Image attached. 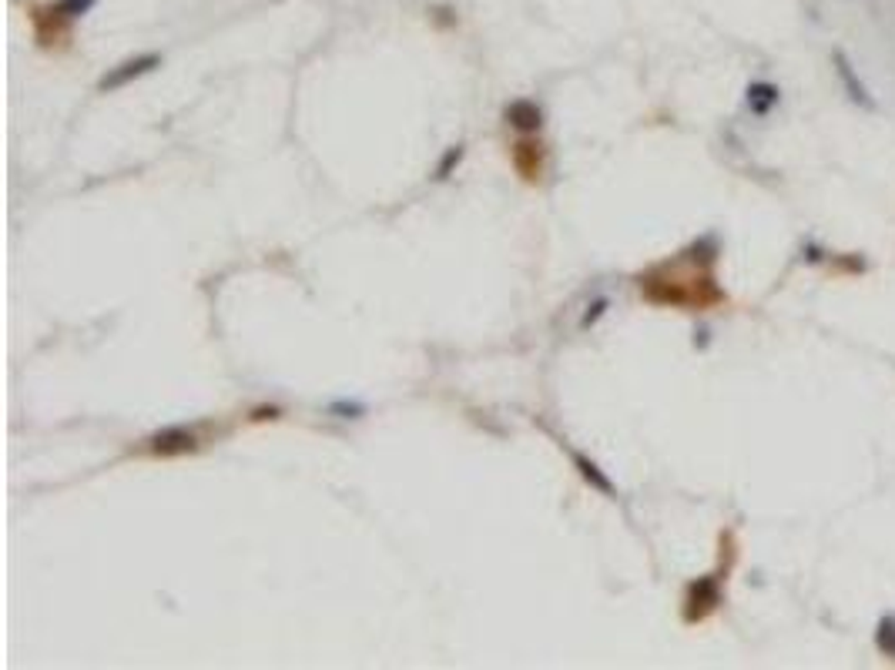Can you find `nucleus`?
I'll list each match as a JSON object with an SVG mask.
<instances>
[{
	"label": "nucleus",
	"instance_id": "obj_1",
	"mask_svg": "<svg viewBox=\"0 0 895 670\" xmlns=\"http://www.w3.org/2000/svg\"><path fill=\"white\" fill-rule=\"evenodd\" d=\"M201 433L195 426H165L158 429L152 439H144V453L154 459H171V456H191L201 449Z\"/></svg>",
	"mask_w": 895,
	"mask_h": 670
},
{
	"label": "nucleus",
	"instance_id": "obj_2",
	"mask_svg": "<svg viewBox=\"0 0 895 670\" xmlns=\"http://www.w3.org/2000/svg\"><path fill=\"white\" fill-rule=\"evenodd\" d=\"M721 580H724V576L707 574V576H697L695 583H687V593H684V623H701L718 610L721 597H724Z\"/></svg>",
	"mask_w": 895,
	"mask_h": 670
},
{
	"label": "nucleus",
	"instance_id": "obj_3",
	"mask_svg": "<svg viewBox=\"0 0 895 670\" xmlns=\"http://www.w3.org/2000/svg\"><path fill=\"white\" fill-rule=\"evenodd\" d=\"M154 68H161V54H142V58H131V60H125V64H118V68H111V71L97 81V91H118V87H125V84L138 81V78H144V74H152Z\"/></svg>",
	"mask_w": 895,
	"mask_h": 670
},
{
	"label": "nucleus",
	"instance_id": "obj_4",
	"mask_svg": "<svg viewBox=\"0 0 895 670\" xmlns=\"http://www.w3.org/2000/svg\"><path fill=\"white\" fill-rule=\"evenodd\" d=\"M513 165L517 171L523 175V181H540L543 175V144L540 142H531V138H523V142L513 144Z\"/></svg>",
	"mask_w": 895,
	"mask_h": 670
},
{
	"label": "nucleus",
	"instance_id": "obj_5",
	"mask_svg": "<svg viewBox=\"0 0 895 670\" xmlns=\"http://www.w3.org/2000/svg\"><path fill=\"white\" fill-rule=\"evenodd\" d=\"M503 118L510 128L523 131V134H537L543 128V107L537 101H513V105H507Z\"/></svg>",
	"mask_w": 895,
	"mask_h": 670
},
{
	"label": "nucleus",
	"instance_id": "obj_6",
	"mask_svg": "<svg viewBox=\"0 0 895 670\" xmlns=\"http://www.w3.org/2000/svg\"><path fill=\"white\" fill-rule=\"evenodd\" d=\"M832 60H835V71H838V81L845 84V91H848V97L855 101V105H862V107H875V101L869 97V91L862 87V81H859V74H855V68H852V60L845 58V50H832Z\"/></svg>",
	"mask_w": 895,
	"mask_h": 670
},
{
	"label": "nucleus",
	"instance_id": "obj_7",
	"mask_svg": "<svg viewBox=\"0 0 895 670\" xmlns=\"http://www.w3.org/2000/svg\"><path fill=\"white\" fill-rule=\"evenodd\" d=\"M574 466H577L580 476H584V480H587L590 486H594V490H601L604 496H614V493H617V490H614V482L607 480V476H604V473H601V466H597V463H590L587 456H580V453H574Z\"/></svg>",
	"mask_w": 895,
	"mask_h": 670
},
{
	"label": "nucleus",
	"instance_id": "obj_8",
	"mask_svg": "<svg viewBox=\"0 0 895 670\" xmlns=\"http://www.w3.org/2000/svg\"><path fill=\"white\" fill-rule=\"evenodd\" d=\"M97 0H58V4H51L48 14L51 21H78L84 14H91Z\"/></svg>",
	"mask_w": 895,
	"mask_h": 670
},
{
	"label": "nucleus",
	"instance_id": "obj_9",
	"mask_svg": "<svg viewBox=\"0 0 895 670\" xmlns=\"http://www.w3.org/2000/svg\"><path fill=\"white\" fill-rule=\"evenodd\" d=\"M748 105L754 115H768L778 105V87L775 84H752L748 87Z\"/></svg>",
	"mask_w": 895,
	"mask_h": 670
},
{
	"label": "nucleus",
	"instance_id": "obj_10",
	"mask_svg": "<svg viewBox=\"0 0 895 670\" xmlns=\"http://www.w3.org/2000/svg\"><path fill=\"white\" fill-rule=\"evenodd\" d=\"M875 647L885 657H895V617H882L875 627Z\"/></svg>",
	"mask_w": 895,
	"mask_h": 670
},
{
	"label": "nucleus",
	"instance_id": "obj_11",
	"mask_svg": "<svg viewBox=\"0 0 895 670\" xmlns=\"http://www.w3.org/2000/svg\"><path fill=\"white\" fill-rule=\"evenodd\" d=\"M460 161H463V148L457 144V148H449V151L443 154V161H439V168H436V178H439V181H443V178H449V171L460 165Z\"/></svg>",
	"mask_w": 895,
	"mask_h": 670
}]
</instances>
